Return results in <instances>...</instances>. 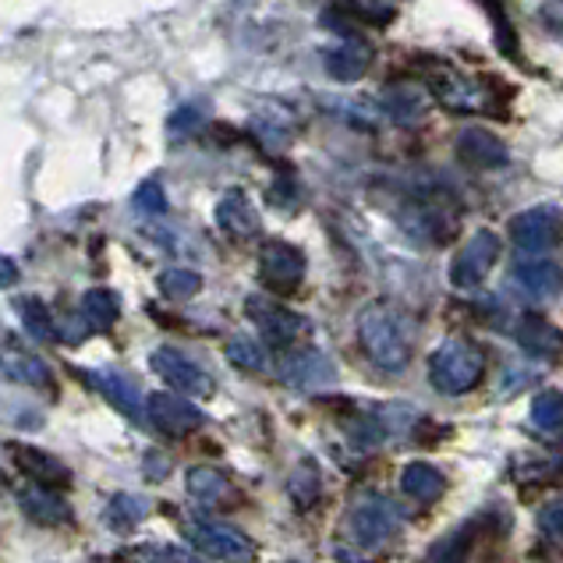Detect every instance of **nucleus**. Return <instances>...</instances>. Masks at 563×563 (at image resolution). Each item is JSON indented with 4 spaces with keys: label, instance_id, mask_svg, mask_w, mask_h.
Instances as JSON below:
<instances>
[{
    "label": "nucleus",
    "instance_id": "f257e3e1",
    "mask_svg": "<svg viewBox=\"0 0 563 563\" xmlns=\"http://www.w3.org/2000/svg\"><path fill=\"white\" fill-rule=\"evenodd\" d=\"M397 536V514L379 493H362L341 518V545L336 553L347 563H376V556Z\"/></svg>",
    "mask_w": 563,
    "mask_h": 563
},
{
    "label": "nucleus",
    "instance_id": "f03ea898",
    "mask_svg": "<svg viewBox=\"0 0 563 563\" xmlns=\"http://www.w3.org/2000/svg\"><path fill=\"white\" fill-rule=\"evenodd\" d=\"M358 344L368 362L379 365L383 373H400L411 362L415 330L411 319L390 301H373L358 312Z\"/></svg>",
    "mask_w": 563,
    "mask_h": 563
},
{
    "label": "nucleus",
    "instance_id": "7ed1b4c3",
    "mask_svg": "<svg viewBox=\"0 0 563 563\" xmlns=\"http://www.w3.org/2000/svg\"><path fill=\"white\" fill-rule=\"evenodd\" d=\"M486 347L475 344L472 336H446V341L429 355V383L443 397L472 394L486 376Z\"/></svg>",
    "mask_w": 563,
    "mask_h": 563
},
{
    "label": "nucleus",
    "instance_id": "20e7f679",
    "mask_svg": "<svg viewBox=\"0 0 563 563\" xmlns=\"http://www.w3.org/2000/svg\"><path fill=\"white\" fill-rule=\"evenodd\" d=\"M185 539L196 545L202 556H213L223 563H252L260 556L255 539H249L241 528L220 525V521H191L185 525Z\"/></svg>",
    "mask_w": 563,
    "mask_h": 563
},
{
    "label": "nucleus",
    "instance_id": "39448f33",
    "mask_svg": "<svg viewBox=\"0 0 563 563\" xmlns=\"http://www.w3.org/2000/svg\"><path fill=\"white\" fill-rule=\"evenodd\" d=\"M245 312L255 327H260V336L269 344V347H277V351H287V347H295L298 344V336L309 330V323L291 312L287 305L280 301H269V298H260V295H252L245 301Z\"/></svg>",
    "mask_w": 563,
    "mask_h": 563
},
{
    "label": "nucleus",
    "instance_id": "423d86ee",
    "mask_svg": "<svg viewBox=\"0 0 563 563\" xmlns=\"http://www.w3.org/2000/svg\"><path fill=\"white\" fill-rule=\"evenodd\" d=\"M496 260H500V238L493 231H475L457 249L454 263H450V284H454L457 291H472V287L486 280V273L496 266Z\"/></svg>",
    "mask_w": 563,
    "mask_h": 563
},
{
    "label": "nucleus",
    "instance_id": "0eeeda50",
    "mask_svg": "<svg viewBox=\"0 0 563 563\" xmlns=\"http://www.w3.org/2000/svg\"><path fill=\"white\" fill-rule=\"evenodd\" d=\"M260 280L273 295H295L305 280V255L287 241H266L260 249Z\"/></svg>",
    "mask_w": 563,
    "mask_h": 563
},
{
    "label": "nucleus",
    "instance_id": "6e6552de",
    "mask_svg": "<svg viewBox=\"0 0 563 563\" xmlns=\"http://www.w3.org/2000/svg\"><path fill=\"white\" fill-rule=\"evenodd\" d=\"M510 238L525 255H545L560 245V213L556 206L525 209L510 220Z\"/></svg>",
    "mask_w": 563,
    "mask_h": 563
},
{
    "label": "nucleus",
    "instance_id": "1a4fd4ad",
    "mask_svg": "<svg viewBox=\"0 0 563 563\" xmlns=\"http://www.w3.org/2000/svg\"><path fill=\"white\" fill-rule=\"evenodd\" d=\"M153 373L164 379L167 386H174V394H188V397H209L213 394V376L206 373L202 365H196L188 355L174 347H156L153 351Z\"/></svg>",
    "mask_w": 563,
    "mask_h": 563
},
{
    "label": "nucleus",
    "instance_id": "9d476101",
    "mask_svg": "<svg viewBox=\"0 0 563 563\" xmlns=\"http://www.w3.org/2000/svg\"><path fill=\"white\" fill-rule=\"evenodd\" d=\"M146 418L159 432H164V437H174V440L191 437L196 429H202V411L174 390L150 394L146 397Z\"/></svg>",
    "mask_w": 563,
    "mask_h": 563
},
{
    "label": "nucleus",
    "instance_id": "9b49d317",
    "mask_svg": "<svg viewBox=\"0 0 563 563\" xmlns=\"http://www.w3.org/2000/svg\"><path fill=\"white\" fill-rule=\"evenodd\" d=\"M11 461L19 464V472L32 478V486H46V489H68L71 486V472L60 457L46 454V450L32 446V443H11Z\"/></svg>",
    "mask_w": 563,
    "mask_h": 563
},
{
    "label": "nucleus",
    "instance_id": "f8f14e48",
    "mask_svg": "<svg viewBox=\"0 0 563 563\" xmlns=\"http://www.w3.org/2000/svg\"><path fill=\"white\" fill-rule=\"evenodd\" d=\"M0 373H4L11 383L32 386V390H43V394H54V386H57L51 365L32 355V351L19 347V344L0 347Z\"/></svg>",
    "mask_w": 563,
    "mask_h": 563
},
{
    "label": "nucleus",
    "instance_id": "ddd939ff",
    "mask_svg": "<svg viewBox=\"0 0 563 563\" xmlns=\"http://www.w3.org/2000/svg\"><path fill=\"white\" fill-rule=\"evenodd\" d=\"M19 507L22 514L40 528H60V525H71V504L64 500L60 489H46V486H25L19 493Z\"/></svg>",
    "mask_w": 563,
    "mask_h": 563
},
{
    "label": "nucleus",
    "instance_id": "4468645a",
    "mask_svg": "<svg viewBox=\"0 0 563 563\" xmlns=\"http://www.w3.org/2000/svg\"><path fill=\"white\" fill-rule=\"evenodd\" d=\"M457 156L461 164H468L475 170H496V167H507V146L486 128H464L457 135Z\"/></svg>",
    "mask_w": 563,
    "mask_h": 563
},
{
    "label": "nucleus",
    "instance_id": "2eb2a0df",
    "mask_svg": "<svg viewBox=\"0 0 563 563\" xmlns=\"http://www.w3.org/2000/svg\"><path fill=\"white\" fill-rule=\"evenodd\" d=\"M514 336H518V344L532 358H550V362L560 358V330L545 316H539V312L521 316L518 327H514Z\"/></svg>",
    "mask_w": 563,
    "mask_h": 563
},
{
    "label": "nucleus",
    "instance_id": "dca6fc26",
    "mask_svg": "<svg viewBox=\"0 0 563 563\" xmlns=\"http://www.w3.org/2000/svg\"><path fill=\"white\" fill-rule=\"evenodd\" d=\"M217 228L231 238H255L260 234V217L249 202L245 191H228L220 202H217Z\"/></svg>",
    "mask_w": 563,
    "mask_h": 563
},
{
    "label": "nucleus",
    "instance_id": "f3484780",
    "mask_svg": "<svg viewBox=\"0 0 563 563\" xmlns=\"http://www.w3.org/2000/svg\"><path fill=\"white\" fill-rule=\"evenodd\" d=\"M400 493L411 496L418 504H437L446 493V478L440 468H432L429 461H411L405 464V472H400Z\"/></svg>",
    "mask_w": 563,
    "mask_h": 563
},
{
    "label": "nucleus",
    "instance_id": "a211bd4d",
    "mask_svg": "<svg viewBox=\"0 0 563 563\" xmlns=\"http://www.w3.org/2000/svg\"><path fill=\"white\" fill-rule=\"evenodd\" d=\"M284 379H291L298 386H319L333 379V365L319 355L316 347H287L284 358Z\"/></svg>",
    "mask_w": 563,
    "mask_h": 563
},
{
    "label": "nucleus",
    "instance_id": "6ab92c4d",
    "mask_svg": "<svg viewBox=\"0 0 563 563\" xmlns=\"http://www.w3.org/2000/svg\"><path fill=\"white\" fill-rule=\"evenodd\" d=\"M86 379L100 390L110 405H114L118 411H124L128 418H146V405H142V397L132 383H128L124 376L118 373H86Z\"/></svg>",
    "mask_w": 563,
    "mask_h": 563
},
{
    "label": "nucleus",
    "instance_id": "aec40b11",
    "mask_svg": "<svg viewBox=\"0 0 563 563\" xmlns=\"http://www.w3.org/2000/svg\"><path fill=\"white\" fill-rule=\"evenodd\" d=\"M514 277H518V284L532 295H556L560 291V266L553 260H542V255H536V260H521L518 266H514Z\"/></svg>",
    "mask_w": 563,
    "mask_h": 563
},
{
    "label": "nucleus",
    "instance_id": "412c9836",
    "mask_svg": "<svg viewBox=\"0 0 563 563\" xmlns=\"http://www.w3.org/2000/svg\"><path fill=\"white\" fill-rule=\"evenodd\" d=\"M319 493H323V475H319V464L312 457H301L298 468L287 478V496L295 500L298 510H309L319 504Z\"/></svg>",
    "mask_w": 563,
    "mask_h": 563
},
{
    "label": "nucleus",
    "instance_id": "4be33fe9",
    "mask_svg": "<svg viewBox=\"0 0 563 563\" xmlns=\"http://www.w3.org/2000/svg\"><path fill=\"white\" fill-rule=\"evenodd\" d=\"M185 486L199 504H213V507L231 504V496H234L231 482L223 478L220 472H213V468H188Z\"/></svg>",
    "mask_w": 563,
    "mask_h": 563
},
{
    "label": "nucleus",
    "instance_id": "5701e85b",
    "mask_svg": "<svg viewBox=\"0 0 563 563\" xmlns=\"http://www.w3.org/2000/svg\"><path fill=\"white\" fill-rule=\"evenodd\" d=\"M82 316L92 330H110L121 316V301L110 287H92L82 295Z\"/></svg>",
    "mask_w": 563,
    "mask_h": 563
},
{
    "label": "nucleus",
    "instance_id": "b1692460",
    "mask_svg": "<svg viewBox=\"0 0 563 563\" xmlns=\"http://www.w3.org/2000/svg\"><path fill=\"white\" fill-rule=\"evenodd\" d=\"M146 514H150L146 500H139V496H132V493H118V496H110V504L103 510V521H107V528H114V532H132Z\"/></svg>",
    "mask_w": 563,
    "mask_h": 563
},
{
    "label": "nucleus",
    "instance_id": "393cba45",
    "mask_svg": "<svg viewBox=\"0 0 563 563\" xmlns=\"http://www.w3.org/2000/svg\"><path fill=\"white\" fill-rule=\"evenodd\" d=\"M368 68V51L358 43H344L336 51L327 54V71L336 78V82H355Z\"/></svg>",
    "mask_w": 563,
    "mask_h": 563
},
{
    "label": "nucleus",
    "instance_id": "a878e982",
    "mask_svg": "<svg viewBox=\"0 0 563 563\" xmlns=\"http://www.w3.org/2000/svg\"><path fill=\"white\" fill-rule=\"evenodd\" d=\"M14 309H19L25 330L36 336V341H57L54 316H51V309H46L40 298H19V301H14Z\"/></svg>",
    "mask_w": 563,
    "mask_h": 563
},
{
    "label": "nucleus",
    "instance_id": "bb28decb",
    "mask_svg": "<svg viewBox=\"0 0 563 563\" xmlns=\"http://www.w3.org/2000/svg\"><path fill=\"white\" fill-rule=\"evenodd\" d=\"M475 542H478V521H468L440 545L437 556H432V563H468L472 553H475Z\"/></svg>",
    "mask_w": 563,
    "mask_h": 563
},
{
    "label": "nucleus",
    "instance_id": "cd10ccee",
    "mask_svg": "<svg viewBox=\"0 0 563 563\" xmlns=\"http://www.w3.org/2000/svg\"><path fill=\"white\" fill-rule=\"evenodd\" d=\"M532 426L539 432H550V437H556V432H560V426H563V397H560V390H553V386H550V390L536 394Z\"/></svg>",
    "mask_w": 563,
    "mask_h": 563
},
{
    "label": "nucleus",
    "instance_id": "c85d7f7f",
    "mask_svg": "<svg viewBox=\"0 0 563 563\" xmlns=\"http://www.w3.org/2000/svg\"><path fill=\"white\" fill-rule=\"evenodd\" d=\"M159 291L174 301H185V298H196L202 291V277L196 269H185V266H174L167 273H159Z\"/></svg>",
    "mask_w": 563,
    "mask_h": 563
},
{
    "label": "nucleus",
    "instance_id": "c756f323",
    "mask_svg": "<svg viewBox=\"0 0 563 563\" xmlns=\"http://www.w3.org/2000/svg\"><path fill=\"white\" fill-rule=\"evenodd\" d=\"M228 358L238 365V368H249V373H263L266 368V355L263 347L249 341V336H234V341L228 344Z\"/></svg>",
    "mask_w": 563,
    "mask_h": 563
},
{
    "label": "nucleus",
    "instance_id": "7c9ffc66",
    "mask_svg": "<svg viewBox=\"0 0 563 563\" xmlns=\"http://www.w3.org/2000/svg\"><path fill=\"white\" fill-rule=\"evenodd\" d=\"M482 4L489 8L493 14V25H496V43H500V51L507 57H514V51H518V40H514V29L507 22V11H504V0H482Z\"/></svg>",
    "mask_w": 563,
    "mask_h": 563
},
{
    "label": "nucleus",
    "instance_id": "2f4dec72",
    "mask_svg": "<svg viewBox=\"0 0 563 563\" xmlns=\"http://www.w3.org/2000/svg\"><path fill=\"white\" fill-rule=\"evenodd\" d=\"M135 209H139V213H146V217L167 213V191L159 188V181H146L135 191Z\"/></svg>",
    "mask_w": 563,
    "mask_h": 563
},
{
    "label": "nucleus",
    "instance_id": "473e14b6",
    "mask_svg": "<svg viewBox=\"0 0 563 563\" xmlns=\"http://www.w3.org/2000/svg\"><path fill=\"white\" fill-rule=\"evenodd\" d=\"M146 563H206L202 556L181 550V545H153V550H142Z\"/></svg>",
    "mask_w": 563,
    "mask_h": 563
},
{
    "label": "nucleus",
    "instance_id": "72a5a7b5",
    "mask_svg": "<svg viewBox=\"0 0 563 563\" xmlns=\"http://www.w3.org/2000/svg\"><path fill=\"white\" fill-rule=\"evenodd\" d=\"M539 525H542V532L550 536L553 542H560V536H563V504L560 500L545 504V510L539 514Z\"/></svg>",
    "mask_w": 563,
    "mask_h": 563
},
{
    "label": "nucleus",
    "instance_id": "f704fd0d",
    "mask_svg": "<svg viewBox=\"0 0 563 563\" xmlns=\"http://www.w3.org/2000/svg\"><path fill=\"white\" fill-rule=\"evenodd\" d=\"M191 118H196V110H191V107L178 110V114H174V118H170V135H188V132H191V128H196V124H199V121H191Z\"/></svg>",
    "mask_w": 563,
    "mask_h": 563
},
{
    "label": "nucleus",
    "instance_id": "c9c22d12",
    "mask_svg": "<svg viewBox=\"0 0 563 563\" xmlns=\"http://www.w3.org/2000/svg\"><path fill=\"white\" fill-rule=\"evenodd\" d=\"M19 284V266L8 255H0V287H14Z\"/></svg>",
    "mask_w": 563,
    "mask_h": 563
}]
</instances>
